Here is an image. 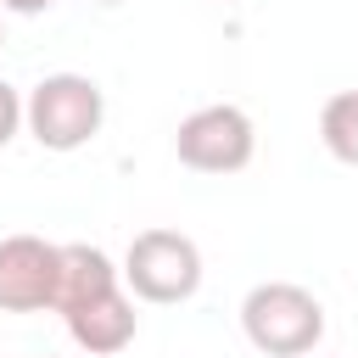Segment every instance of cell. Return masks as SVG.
Instances as JSON below:
<instances>
[{
  "mask_svg": "<svg viewBox=\"0 0 358 358\" xmlns=\"http://www.w3.org/2000/svg\"><path fill=\"white\" fill-rule=\"evenodd\" d=\"M101 123H106V95L84 73H45L22 101V129L45 151H78L101 134Z\"/></svg>",
  "mask_w": 358,
  "mask_h": 358,
  "instance_id": "obj_2",
  "label": "cell"
},
{
  "mask_svg": "<svg viewBox=\"0 0 358 358\" xmlns=\"http://www.w3.org/2000/svg\"><path fill=\"white\" fill-rule=\"evenodd\" d=\"M56 263L62 246L45 235H6L0 241V313H39L56 302Z\"/></svg>",
  "mask_w": 358,
  "mask_h": 358,
  "instance_id": "obj_5",
  "label": "cell"
},
{
  "mask_svg": "<svg viewBox=\"0 0 358 358\" xmlns=\"http://www.w3.org/2000/svg\"><path fill=\"white\" fill-rule=\"evenodd\" d=\"M257 151V129L241 106L218 101V106H196L179 134H173V157L196 173H241Z\"/></svg>",
  "mask_w": 358,
  "mask_h": 358,
  "instance_id": "obj_4",
  "label": "cell"
},
{
  "mask_svg": "<svg viewBox=\"0 0 358 358\" xmlns=\"http://www.w3.org/2000/svg\"><path fill=\"white\" fill-rule=\"evenodd\" d=\"M17 134H22V95L0 78V151H6Z\"/></svg>",
  "mask_w": 358,
  "mask_h": 358,
  "instance_id": "obj_9",
  "label": "cell"
},
{
  "mask_svg": "<svg viewBox=\"0 0 358 358\" xmlns=\"http://www.w3.org/2000/svg\"><path fill=\"white\" fill-rule=\"evenodd\" d=\"M117 274H123L129 296H140L151 308H173L201 291V246L185 229H140L129 241Z\"/></svg>",
  "mask_w": 358,
  "mask_h": 358,
  "instance_id": "obj_3",
  "label": "cell"
},
{
  "mask_svg": "<svg viewBox=\"0 0 358 358\" xmlns=\"http://www.w3.org/2000/svg\"><path fill=\"white\" fill-rule=\"evenodd\" d=\"M319 140H324V151H330L336 162L358 168V90H341V95L324 101V112H319Z\"/></svg>",
  "mask_w": 358,
  "mask_h": 358,
  "instance_id": "obj_8",
  "label": "cell"
},
{
  "mask_svg": "<svg viewBox=\"0 0 358 358\" xmlns=\"http://www.w3.org/2000/svg\"><path fill=\"white\" fill-rule=\"evenodd\" d=\"M112 285H123L117 263L101 246H90V241H67L62 246V263H56V302L50 308L67 313V308H78V302H90V296H101Z\"/></svg>",
  "mask_w": 358,
  "mask_h": 358,
  "instance_id": "obj_7",
  "label": "cell"
},
{
  "mask_svg": "<svg viewBox=\"0 0 358 358\" xmlns=\"http://www.w3.org/2000/svg\"><path fill=\"white\" fill-rule=\"evenodd\" d=\"M0 50H6V34H0Z\"/></svg>",
  "mask_w": 358,
  "mask_h": 358,
  "instance_id": "obj_12",
  "label": "cell"
},
{
  "mask_svg": "<svg viewBox=\"0 0 358 358\" xmlns=\"http://www.w3.org/2000/svg\"><path fill=\"white\" fill-rule=\"evenodd\" d=\"M241 330L268 358H308L324 336V302L296 280H263L241 302Z\"/></svg>",
  "mask_w": 358,
  "mask_h": 358,
  "instance_id": "obj_1",
  "label": "cell"
},
{
  "mask_svg": "<svg viewBox=\"0 0 358 358\" xmlns=\"http://www.w3.org/2000/svg\"><path fill=\"white\" fill-rule=\"evenodd\" d=\"M62 319H67V336H73L90 358H112V352H123V347L134 341V330H140L134 296H129L123 285H112V291L78 302V308H67Z\"/></svg>",
  "mask_w": 358,
  "mask_h": 358,
  "instance_id": "obj_6",
  "label": "cell"
},
{
  "mask_svg": "<svg viewBox=\"0 0 358 358\" xmlns=\"http://www.w3.org/2000/svg\"><path fill=\"white\" fill-rule=\"evenodd\" d=\"M95 6H123V0H95Z\"/></svg>",
  "mask_w": 358,
  "mask_h": 358,
  "instance_id": "obj_11",
  "label": "cell"
},
{
  "mask_svg": "<svg viewBox=\"0 0 358 358\" xmlns=\"http://www.w3.org/2000/svg\"><path fill=\"white\" fill-rule=\"evenodd\" d=\"M56 0H0V11H17V17H39V11H50Z\"/></svg>",
  "mask_w": 358,
  "mask_h": 358,
  "instance_id": "obj_10",
  "label": "cell"
}]
</instances>
